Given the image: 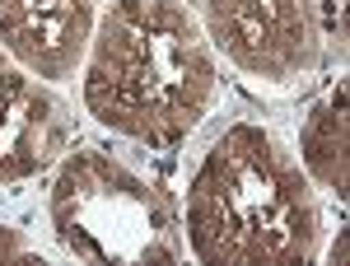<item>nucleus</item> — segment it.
Returning <instances> with one entry per match:
<instances>
[{
  "instance_id": "4",
  "label": "nucleus",
  "mask_w": 350,
  "mask_h": 266,
  "mask_svg": "<svg viewBox=\"0 0 350 266\" xmlns=\"http://www.w3.org/2000/svg\"><path fill=\"white\" fill-rule=\"evenodd\" d=\"M201 28L247 80L299 84L323 66L313 0H201Z\"/></svg>"
},
{
  "instance_id": "2",
  "label": "nucleus",
  "mask_w": 350,
  "mask_h": 266,
  "mask_svg": "<svg viewBox=\"0 0 350 266\" xmlns=\"http://www.w3.org/2000/svg\"><path fill=\"white\" fill-rule=\"evenodd\" d=\"M183 243L201 266H304L323 211L308 173L262 122H224L183 191Z\"/></svg>"
},
{
  "instance_id": "5",
  "label": "nucleus",
  "mask_w": 350,
  "mask_h": 266,
  "mask_svg": "<svg viewBox=\"0 0 350 266\" xmlns=\"http://www.w3.org/2000/svg\"><path fill=\"white\" fill-rule=\"evenodd\" d=\"M70 103L0 47V187L47 173L70 150Z\"/></svg>"
},
{
  "instance_id": "10",
  "label": "nucleus",
  "mask_w": 350,
  "mask_h": 266,
  "mask_svg": "<svg viewBox=\"0 0 350 266\" xmlns=\"http://www.w3.org/2000/svg\"><path fill=\"white\" fill-rule=\"evenodd\" d=\"M341 257H346V234H336V243H332V252H327V262L336 266Z\"/></svg>"
},
{
  "instance_id": "7",
  "label": "nucleus",
  "mask_w": 350,
  "mask_h": 266,
  "mask_svg": "<svg viewBox=\"0 0 350 266\" xmlns=\"http://www.w3.org/2000/svg\"><path fill=\"white\" fill-rule=\"evenodd\" d=\"M299 168L308 183L346 201L350 191V107H346V80H336L318 103L308 107L299 127Z\"/></svg>"
},
{
  "instance_id": "9",
  "label": "nucleus",
  "mask_w": 350,
  "mask_h": 266,
  "mask_svg": "<svg viewBox=\"0 0 350 266\" xmlns=\"http://www.w3.org/2000/svg\"><path fill=\"white\" fill-rule=\"evenodd\" d=\"M0 262H42V252L24 239V229L0 224Z\"/></svg>"
},
{
  "instance_id": "6",
  "label": "nucleus",
  "mask_w": 350,
  "mask_h": 266,
  "mask_svg": "<svg viewBox=\"0 0 350 266\" xmlns=\"http://www.w3.org/2000/svg\"><path fill=\"white\" fill-rule=\"evenodd\" d=\"M98 0H0V47L42 84L70 80L84 66Z\"/></svg>"
},
{
  "instance_id": "3",
  "label": "nucleus",
  "mask_w": 350,
  "mask_h": 266,
  "mask_svg": "<svg viewBox=\"0 0 350 266\" xmlns=\"http://www.w3.org/2000/svg\"><path fill=\"white\" fill-rule=\"evenodd\" d=\"M61 252L80 262H183V211L173 191L108 150H66L47 191Z\"/></svg>"
},
{
  "instance_id": "1",
  "label": "nucleus",
  "mask_w": 350,
  "mask_h": 266,
  "mask_svg": "<svg viewBox=\"0 0 350 266\" xmlns=\"http://www.w3.org/2000/svg\"><path fill=\"white\" fill-rule=\"evenodd\" d=\"M80 70L84 112L145 150L183 145L219 94L215 47L187 0H112Z\"/></svg>"
},
{
  "instance_id": "8",
  "label": "nucleus",
  "mask_w": 350,
  "mask_h": 266,
  "mask_svg": "<svg viewBox=\"0 0 350 266\" xmlns=\"http://www.w3.org/2000/svg\"><path fill=\"white\" fill-rule=\"evenodd\" d=\"M318 33H323V66L346 61V0H313Z\"/></svg>"
}]
</instances>
